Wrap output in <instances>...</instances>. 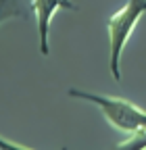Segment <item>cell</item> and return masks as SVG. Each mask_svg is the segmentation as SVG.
Here are the masks:
<instances>
[{"label":"cell","mask_w":146,"mask_h":150,"mask_svg":"<svg viewBox=\"0 0 146 150\" xmlns=\"http://www.w3.org/2000/svg\"><path fill=\"white\" fill-rule=\"evenodd\" d=\"M69 96L96 104L100 112L106 117V121L115 129L123 131V134L134 136V134L146 131V110L132 104L130 100L115 98V96H102V94H94V92H84L77 88H69Z\"/></svg>","instance_id":"obj_1"},{"label":"cell","mask_w":146,"mask_h":150,"mask_svg":"<svg viewBox=\"0 0 146 150\" xmlns=\"http://www.w3.org/2000/svg\"><path fill=\"white\" fill-rule=\"evenodd\" d=\"M144 13H146V0H127V4L106 21L108 44H111L108 69H111V75L115 77V81H121V54L134 27L138 25Z\"/></svg>","instance_id":"obj_2"},{"label":"cell","mask_w":146,"mask_h":150,"mask_svg":"<svg viewBox=\"0 0 146 150\" xmlns=\"http://www.w3.org/2000/svg\"><path fill=\"white\" fill-rule=\"evenodd\" d=\"M31 8L35 13V21H38V33H40V52L48 56V31H50V19L54 17L59 8H69L75 11V4L71 0H31Z\"/></svg>","instance_id":"obj_3"},{"label":"cell","mask_w":146,"mask_h":150,"mask_svg":"<svg viewBox=\"0 0 146 150\" xmlns=\"http://www.w3.org/2000/svg\"><path fill=\"white\" fill-rule=\"evenodd\" d=\"M13 17H27L21 0H0V23Z\"/></svg>","instance_id":"obj_4"},{"label":"cell","mask_w":146,"mask_h":150,"mask_svg":"<svg viewBox=\"0 0 146 150\" xmlns=\"http://www.w3.org/2000/svg\"><path fill=\"white\" fill-rule=\"evenodd\" d=\"M117 148H121V150H144L146 148V131L130 136V140L123 142V144H119Z\"/></svg>","instance_id":"obj_5"},{"label":"cell","mask_w":146,"mask_h":150,"mask_svg":"<svg viewBox=\"0 0 146 150\" xmlns=\"http://www.w3.org/2000/svg\"><path fill=\"white\" fill-rule=\"evenodd\" d=\"M0 150H27V148L25 146H19V144H11V142H6V140L0 138Z\"/></svg>","instance_id":"obj_6"}]
</instances>
